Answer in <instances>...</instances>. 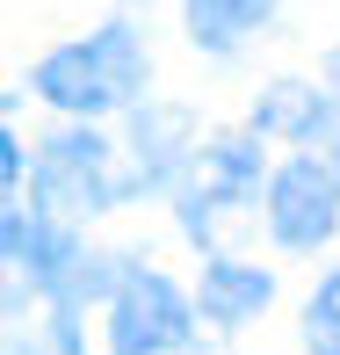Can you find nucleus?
I'll return each mask as SVG.
<instances>
[{
    "mask_svg": "<svg viewBox=\"0 0 340 355\" xmlns=\"http://www.w3.org/2000/svg\"><path fill=\"white\" fill-rule=\"evenodd\" d=\"M145 44L131 22H109L94 29V37L66 44V51H51L37 66V94L51 109H73V116H102V109H123L145 94Z\"/></svg>",
    "mask_w": 340,
    "mask_h": 355,
    "instance_id": "nucleus-1",
    "label": "nucleus"
},
{
    "mask_svg": "<svg viewBox=\"0 0 340 355\" xmlns=\"http://www.w3.org/2000/svg\"><path fill=\"white\" fill-rule=\"evenodd\" d=\"M333 153H340V145H333Z\"/></svg>",
    "mask_w": 340,
    "mask_h": 355,
    "instance_id": "nucleus-14",
    "label": "nucleus"
},
{
    "mask_svg": "<svg viewBox=\"0 0 340 355\" xmlns=\"http://www.w3.org/2000/svg\"><path fill=\"white\" fill-rule=\"evenodd\" d=\"M188 297L152 268H123L109 304V355H174L188 348Z\"/></svg>",
    "mask_w": 340,
    "mask_h": 355,
    "instance_id": "nucleus-3",
    "label": "nucleus"
},
{
    "mask_svg": "<svg viewBox=\"0 0 340 355\" xmlns=\"http://www.w3.org/2000/svg\"><path fill=\"white\" fill-rule=\"evenodd\" d=\"M116 182H109V145L94 131H66L44 145L37 159V211L44 218H94L109 211Z\"/></svg>",
    "mask_w": 340,
    "mask_h": 355,
    "instance_id": "nucleus-4",
    "label": "nucleus"
},
{
    "mask_svg": "<svg viewBox=\"0 0 340 355\" xmlns=\"http://www.w3.org/2000/svg\"><path fill=\"white\" fill-rule=\"evenodd\" d=\"M8 261L29 268V283L51 290L58 304H80L94 290H109V261L66 239V218H44V211H8Z\"/></svg>",
    "mask_w": 340,
    "mask_h": 355,
    "instance_id": "nucleus-2",
    "label": "nucleus"
},
{
    "mask_svg": "<svg viewBox=\"0 0 340 355\" xmlns=\"http://www.w3.org/2000/svg\"><path fill=\"white\" fill-rule=\"evenodd\" d=\"M0 167H8V182H22V138H15V131L0 138Z\"/></svg>",
    "mask_w": 340,
    "mask_h": 355,
    "instance_id": "nucleus-12",
    "label": "nucleus"
},
{
    "mask_svg": "<svg viewBox=\"0 0 340 355\" xmlns=\"http://www.w3.org/2000/svg\"><path fill=\"white\" fill-rule=\"evenodd\" d=\"M275 15V0H188V37L203 44V51H224V44H239L247 29H261Z\"/></svg>",
    "mask_w": 340,
    "mask_h": 355,
    "instance_id": "nucleus-9",
    "label": "nucleus"
},
{
    "mask_svg": "<svg viewBox=\"0 0 340 355\" xmlns=\"http://www.w3.org/2000/svg\"><path fill=\"white\" fill-rule=\"evenodd\" d=\"M333 87H340V51H333Z\"/></svg>",
    "mask_w": 340,
    "mask_h": 355,
    "instance_id": "nucleus-13",
    "label": "nucleus"
},
{
    "mask_svg": "<svg viewBox=\"0 0 340 355\" xmlns=\"http://www.w3.org/2000/svg\"><path fill=\"white\" fill-rule=\"evenodd\" d=\"M268 297H275L268 268H247V261H210L203 290H196V304H203L210 327H247L253 312H268Z\"/></svg>",
    "mask_w": 340,
    "mask_h": 355,
    "instance_id": "nucleus-7",
    "label": "nucleus"
},
{
    "mask_svg": "<svg viewBox=\"0 0 340 355\" xmlns=\"http://www.w3.org/2000/svg\"><path fill=\"white\" fill-rule=\"evenodd\" d=\"M253 123H261L268 138H326V123H333V109H326V94H312V87H268L261 94V109H253Z\"/></svg>",
    "mask_w": 340,
    "mask_h": 355,
    "instance_id": "nucleus-8",
    "label": "nucleus"
},
{
    "mask_svg": "<svg viewBox=\"0 0 340 355\" xmlns=\"http://www.w3.org/2000/svg\"><path fill=\"white\" fill-rule=\"evenodd\" d=\"M333 225H340V167H326V159H283L275 182H268V232L289 254H304Z\"/></svg>",
    "mask_w": 340,
    "mask_h": 355,
    "instance_id": "nucleus-5",
    "label": "nucleus"
},
{
    "mask_svg": "<svg viewBox=\"0 0 340 355\" xmlns=\"http://www.w3.org/2000/svg\"><path fill=\"white\" fill-rule=\"evenodd\" d=\"M253 174H261V153H253V138H232V145H210V153H196V189L181 196L188 232H203L210 203H239V196L253 189Z\"/></svg>",
    "mask_w": 340,
    "mask_h": 355,
    "instance_id": "nucleus-6",
    "label": "nucleus"
},
{
    "mask_svg": "<svg viewBox=\"0 0 340 355\" xmlns=\"http://www.w3.org/2000/svg\"><path fill=\"white\" fill-rule=\"evenodd\" d=\"M304 341H312V355H340V276H326L319 297L304 304Z\"/></svg>",
    "mask_w": 340,
    "mask_h": 355,
    "instance_id": "nucleus-10",
    "label": "nucleus"
},
{
    "mask_svg": "<svg viewBox=\"0 0 340 355\" xmlns=\"http://www.w3.org/2000/svg\"><path fill=\"white\" fill-rule=\"evenodd\" d=\"M15 355H80L73 304H58V319H51V334H44V341H15Z\"/></svg>",
    "mask_w": 340,
    "mask_h": 355,
    "instance_id": "nucleus-11",
    "label": "nucleus"
}]
</instances>
